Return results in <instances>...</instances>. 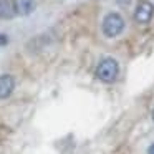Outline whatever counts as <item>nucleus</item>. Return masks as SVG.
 I'll return each instance as SVG.
<instances>
[{
  "label": "nucleus",
  "instance_id": "obj_1",
  "mask_svg": "<svg viewBox=\"0 0 154 154\" xmlns=\"http://www.w3.org/2000/svg\"><path fill=\"white\" fill-rule=\"evenodd\" d=\"M94 75H96V78L100 81H103V83H113L118 78V75H119V63L111 57L103 58V60L98 63Z\"/></svg>",
  "mask_w": 154,
  "mask_h": 154
},
{
  "label": "nucleus",
  "instance_id": "obj_2",
  "mask_svg": "<svg viewBox=\"0 0 154 154\" xmlns=\"http://www.w3.org/2000/svg\"><path fill=\"white\" fill-rule=\"evenodd\" d=\"M103 35L108 38H114L118 35L123 33L124 30V18L121 17L118 12H111L103 18V25H101Z\"/></svg>",
  "mask_w": 154,
  "mask_h": 154
},
{
  "label": "nucleus",
  "instance_id": "obj_3",
  "mask_svg": "<svg viewBox=\"0 0 154 154\" xmlns=\"http://www.w3.org/2000/svg\"><path fill=\"white\" fill-rule=\"evenodd\" d=\"M152 17H154V5L147 0L137 2L136 8H134V20L139 25H146L152 20Z\"/></svg>",
  "mask_w": 154,
  "mask_h": 154
},
{
  "label": "nucleus",
  "instance_id": "obj_4",
  "mask_svg": "<svg viewBox=\"0 0 154 154\" xmlns=\"http://www.w3.org/2000/svg\"><path fill=\"white\" fill-rule=\"evenodd\" d=\"M15 88V80L12 75H0V100H5L12 94Z\"/></svg>",
  "mask_w": 154,
  "mask_h": 154
},
{
  "label": "nucleus",
  "instance_id": "obj_5",
  "mask_svg": "<svg viewBox=\"0 0 154 154\" xmlns=\"http://www.w3.org/2000/svg\"><path fill=\"white\" fill-rule=\"evenodd\" d=\"M14 5H15V12H17V15H20V17H27V15H30L32 12L35 10V7H37L35 0H15Z\"/></svg>",
  "mask_w": 154,
  "mask_h": 154
},
{
  "label": "nucleus",
  "instance_id": "obj_6",
  "mask_svg": "<svg viewBox=\"0 0 154 154\" xmlns=\"http://www.w3.org/2000/svg\"><path fill=\"white\" fill-rule=\"evenodd\" d=\"M17 15L15 12V5L12 0H0V18L4 20H10Z\"/></svg>",
  "mask_w": 154,
  "mask_h": 154
},
{
  "label": "nucleus",
  "instance_id": "obj_7",
  "mask_svg": "<svg viewBox=\"0 0 154 154\" xmlns=\"http://www.w3.org/2000/svg\"><path fill=\"white\" fill-rule=\"evenodd\" d=\"M116 2H118L119 5H129L131 2H133V0H116Z\"/></svg>",
  "mask_w": 154,
  "mask_h": 154
},
{
  "label": "nucleus",
  "instance_id": "obj_8",
  "mask_svg": "<svg viewBox=\"0 0 154 154\" xmlns=\"http://www.w3.org/2000/svg\"><path fill=\"white\" fill-rule=\"evenodd\" d=\"M4 43H7V38L4 35H0V45H4Z\"/></svg>",
  "mask_w": 154,
  "mask_h": 154
},
{
  "label": "nucleus",
  "instance_id": "obj_9",
  "mask_svg": "<svg viewBox=\"0 0 154 154\" xmlns=\"http://www.w3.org/2000/svg\"><path fill=\"white\" fill-rule=\"evenodd\" d=\"M147 154H154V144H151L149 149H147Z\"/></svg>",
  "mask_w": 154,
  "mask_h": 154
},
{
  "label": "nucleus",
  "instance_id": "obj_10",
  "mask_svg": "<svg viewBox=\"0 0 154 154\" xmlns=\"http://www.w3.org/2000/svg\"><path fill=\"white\" fill-rule=\"evenodd\" d=\"M152 119H154V111H152Z\"/></svg>",
  "mask_w": 154,
  "mask_h": 154
}]
</instances>
